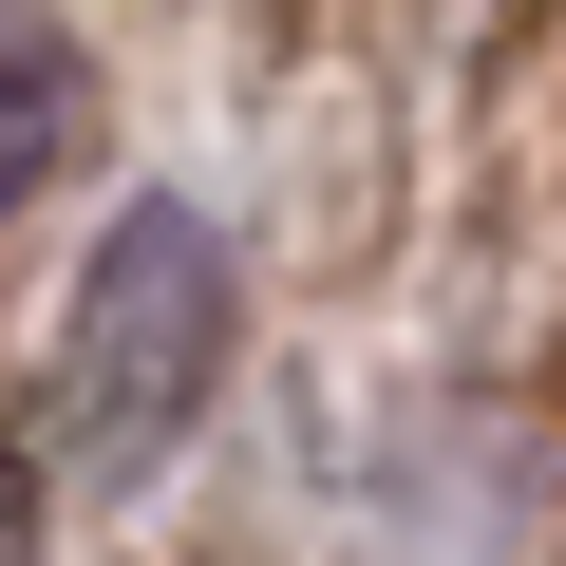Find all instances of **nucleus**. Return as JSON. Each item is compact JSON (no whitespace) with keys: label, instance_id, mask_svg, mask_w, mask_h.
I'll return each instance as SVG.
<instances>
[{"label":"nucleus","instance_id":"f257e3e1","mask_svg":"<svg viewBox=\"0 0 566 566\" xmlns=\"http://www.w3.org/2000/svg\"><path fill=\"white\" fill-rule=\"evenodd\" d=\"M227 340H245V264L189 189H133L76 264V303H57V359H39V472L57 491H151L208 397H227Z\"/></svg>","mask_w":566,"mask_h":566},{"label":"nucleus","instance_id":"f03ea898","mask_svg":"<svg viewBox=\"0 0 566 566\" xmlns=\"http://www.w3.org/2000/svg\"><path fill=\"white\" fill-rule=\"evenodd\" d=\"M76 133H95V57H76V20H57V0H0V227L76 170Z\"/></svg>","mask_w":566,"mask_h":566},{"label":"nucleus","instance_id":"7ed1b4c3","mask_svg":"<svg viewBox=\"0 0 566 566\" xmlns=\"http://www.w3.org/2000/svg\"><path fill=\"white\" fill-rule=\"evenodd\" d=\"M0 566H20V491H0Z\"/></svg>","mask_w":566,"mask_h":566}]
</instances>
